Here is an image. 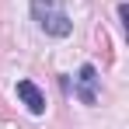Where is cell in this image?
<instances>
[{
  "mask_svg": "<svg viewBox=\"0 0 129 129\" xmlns=\"http://www.w3.org/2000/svg\"><path fill=\"white\" fill-rule=\"evenodd\" d=\"M18 98L24 101V108H28L31 115H42L45 112V94L31 84V80H18Z\"/></svg>",
  "mask_w": 129,
  "mask_h": 129,
  "instance_id": "cell-3",
  "label": "cell"
},
{
  "mask_svg": "<svg viewBox=\"0 0 129 129\" xmlns=\"http://www.w3.org/2000/svg\"><path fill=\"white\" fill-rule=\"evenodd\" d=\"M77 98H80L84 105H94V101H98V70L91 63H84L80 73H77Z\"/></svg>",
  "mask_w": 129,
  "mask_h": 129,
  "instance_id": "cell-2",
  "label": "cell"
},
{
  "mask_svg": "<svg viewBox=\"0 0 129 129\" xmlns=\"http://www.w3.org/2000/svg\"><path fill=\"white\" fill-rule=\"evenodd\" d=\"M119 21H122V28H129V7L126 4H119Z\"/></svg>",
  "mask_w": 129,
  "mask_h": 129,
  "instance_id": "cell-4",
  "label": "cell"
},
{
  "mask_svg": "<svg viewBox=\"0 0 129 129\" xmlns=\"http://www.w3.org/2000/svg\"><path fill=\"white\" fill-rule=\"evenodd\" d=\"M31 18H35L39 28H42L45 35H52V39H66V35L73 31L70 14H66L56 0H31Z\"/></svg>",
  "mask_w": 129,
  "mask_h": 129,
  "instance_id": "cell-1",
  "label": "cell"
}]
</instances>
